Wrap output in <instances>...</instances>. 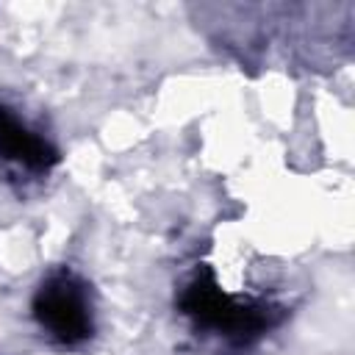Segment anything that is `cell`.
<instances>
[{"mask_svg": "<svg viewBox=\"0 0 355 355\" xmlns=\"http://www.w3.org/2000/svg\"><path fill=\"white\" fill-rule=\"evenodd\" d=\"M178 305L197 327L225 336L233 344H250L280 322V311L269 302L239 300L222 291L211 269H197V275L183 286Z\"/></svg>", "mask_w": 355, "mask_h": 355, "instance_id": "obj_1", "label": "cell"}, {"mask_svg": "<svg viewBox=\"0 0 355 355\" xmlns=\"http://www.w3.org/2000/svg\"><path fill=\"white\" fill-rule=\"evenodd\" d=\"M58 150L36 133L14 108L0 103V161L25 175H47L58 164Z\"/></svg>", "mask_w": 355, "mask_h": 355, "instance_id": "obj_3", "label": "cell"}, {"mask_svg": "<svg viewBox=\"0 0 355 355\" xmlns=\"http://www.w3.org/2000/svg\"><path fill=\"white\" fill-rule=\"evenodd\" d=\"M39 330L58 347H80L94 336L92 286L69 266L47 272L31 300Z\"/></svg>", "mask_w": 355, "mask_h": 355, "instance_id": "obj_2", "label": "cell"}]
</instances>
